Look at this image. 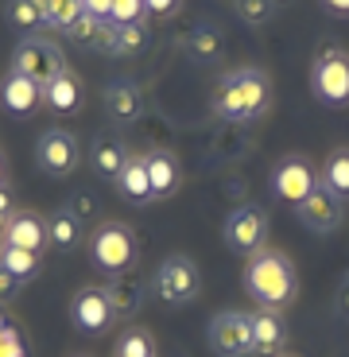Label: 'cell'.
Wrapping results in <instances>:
<instances>
[{"mask_svg": "<svg viewBox=\"0 0 349 357\" xmlns=\"http://www.w3.org/2000/svg\"><path fill=\"white\" fill-rule=\"evenodd\" d=\"M116 357H155V342L144 326H128L116 338Z\"/></svg>", "mask_w": 349, "mask_h": 357, "instance_id": "27", "label": "cell"}, {"mask_svg": "<svg viewBox=\"0 0 349 357\" xmlns=\"http://www.w3.org/2000/svg\"><path fill=\"white\" fill-rule=\"evenodd\" d=\"M31 4H36V8L43 12V20H47V4H51V0H31Z\"/></svg>", "mask_w": 349, "mask_h": 357, "instance_id": "38", "label": "cell"}, {"mask_svg": "<svg viewBox=\"0 0 349 357\" xmlns=\"http://www.w3.org/2000/svg\"><path fill=\"white\" fill-rule=\"evenodd\" d=\"M144 47H148L144 24H113V47H109V54H140Z\"/></svg>", "mask_w": 349, "mask_h": 357, "instance_id": "26", "label": "cell"}, {"mask_svg": "<svg viewBox=\"0 0 349 357\" xmlns=\"http://www.w3.org/2000/svg\"><path fill=\"white\" fill-rule=\"evenodd\" d=\"M16 287H20V280L12 276L4 264H0V299H12V295H16Z\"/></svg>", "mask_w": 349, "mask_h": 357, "instance_id": "35", "label": "cell"}, {"mask_svg": "<svg viewBox=\"0 0 349 357\" xmlns=\"http://www.w3.org/2000/svg\"><path fill=\"white\" fill-rule=\"evenodd\" d=\"M8 218H12V214H4V210H0V233L8 229Z\"/></svg>", "mask_w": 349, "mask_h": 357, "instance_id": "39", "label": "cell"}, {"mask_svg": "<svg viewBox=\"0 0 349 357\" xmlns=\"http://www.w3.org/2000/svg\"><path fill=\"white\" fill-rule=\"evenodd\" d=\"M12 70L27 74L31 82H39V86H47V82L54 78V74H63L66 63H63V51L51 43V39H24V43L12 51Z\"/></svg>", "mask_w": 349, "mask_h": 357, "instance_id": "7", "label": "cell"}, {"mask_svg": "<svg viewBox=\"0 0 349 357\" xmlns=\"http://www.w3.org/2000/svg\"><path fill=\"white\" fill-rule=\"evenodd\" d=\"M0 183H4V155H0Z\"/></svg>", "mask_w": 349, "mask_h": 357, "instance_id": "40", "label": "cell"}, {"mask_svg": "<svg viewBox=\"0 0 349 357\" xmlns=\"http://www.w3.org/2000/svg\"><path fill=\"white\" fill-rule=\"evenodd\" d=\"M47 237H51L54 249H74L82 241V218L74 210H59V214L47 222Z\"/></svg>", "mask_w": 349, "mask_h": 357, "instance_id": "24", "label": "cell"}, {"mask_svg": "<svg viewBox=\"0 0 349 357\" xmlns=\"http://www.w3.org/2000/svg\"><path fill=\"white\" fill-rule=\"evenodd\" d=\"M318 187V175H314V167L303 160V155H287V160L276 163V171H272V190H276L279 198H287V202H303L311 190Z\"/></svg>", "mask_w": 349, "mask_h": 357, "instance_id": "10", "label": "cell"}, {"mask_svg": "<svg viewBox=\"0 0 349 357\" xmlns=\"http://www.w3.org/2000/svg\"><path fill=\"white\" fill-rule=\"evenodd\" d=\"M210 346L217 357H252V314L249 311H222L210 319Z\"/></svg>", "mask_w": 349, "mask_h": 357, "instance_id": "6", "label": "cell"}, {"mask_svg": "<svg viewBox=\"0 0 349 357\" xmlns=\"http://www.w3.org/2000/svg\"><path fill=\"white\" fill-rule=\"evenodd\" d=\"M276 357H299V354H287V349H284V354H276Z\"/></svg>", "mask_w": 349, "mask_h": 357, "instance_id": "41", "label": "cell"}, {"mask_svg": "<svg viewBox=\"0 0 349 357\" xmlns=\"http://www.w3.org/2000/svg\"><path fill=\"white\" fill-rule=\"evenodd\" d=\"M4 245L39 252L43 245H51V237H47V222H43V218H36V214H27V210H12L8 229H4Z\"/></svg>", "mask_w": 349, "mask_h": 357, "instance_id": "14", "label": "cell"}, {"mask_svg": "<svg viewBox=\"0 0 349 357\" xmlns=\"http://www.w3.org/2000/svg\"><path fill=\"white\" fill-rule=\"evenodd\" d=\"M82 16V0H51V4H47V24L51 27H70L74 20Z\"/></svg>", "mask_w": 349, "mask_h": 357, "instance_id": "30", "label": "cell"}, {"mask_svg": "<svg viewBox=\"0 0 349 357\" xmlns=\"http://www.w3.org/2000/svg\"><path fill=\"white\" fill-rule=\"evenodd\" d=\"M152 287H155V295H160L163 303L183 307V303H190V299L198 295L202 280H198L194 260H190V257H183V252H175V257H167L160 268H155Z\"/></svg>", "mask_w": 349, "mask_h": 357, "instance_id": "5", "label": "cell"}, {"mask_svg": "<svg viewBox=\"0 0 349 357\" xmlns=\"http://www.w3.org/2000/svg\"><path fill=\"white\" fill-rule=\"evenodd\" d=\"M144 163H148V178H152L155 198H167V195L179 190L183 167H179V160H175L171 152H152V155H144Z\"/></svg>", "mask_w": 349, "mask_h": 357, "instance_id": "21", "label": "cell"}, {"mask_svg": "<svg viewBox=\"0 0 349 357\" xmlns=\"http://www.w3.org/2000/svg\"><path fill=\"white\" fill-rule=\"evenodd\" d=\"M183 0H144V8H148V16H175L179 12Z\"/></svg>", "mask_w": 349, "mask_h": 357, "instance_id": "34", "label": "cell"}, {"mask_svg": "<svg viewBox=\"0 0 349 357\" xmlns=\"http://www.w3.org/2000/svg\"><path fill=\"white\" fill-rule=\"evenodd\" d=\"M70 319L82 334H101L109 322H113V307H109L105 291H101V287L78 291V299H74V307H70Z\"/></svg>", "mask_w": 349, "mask_h": 357, "instance_id": "13", "label": "cell"}, {"mask_svg": "<svg viewBox=\"0 0 349 357\" xmlns=\"http://www.w3.org/2000/svg\"><path fill=\"white\" fill-rule=\"evenodd\" d=\"M43 101H47V109H54V113H78L82 109V82L74 78L70 70H63V74H54L51 82L43 86Z\"/></svg>", "mask_w": 349, "mask_h": 357, "instance_id": "19", "label": "cell"}, {"mask_svg": "<svg viewBox=\"0 0 349 357\" xmlns=\"http://www.w3.org/2000/svg\"><path fill=\"white\" fill-rule=\"evenodd\" d=\"M105 113L113 116V121H121V125L140 121L144 116V89L136 86V82H128V78L113 82V86L105 89Z\"/></svg>", "mask_w": 349, "mask_h": 357, "instance_id": "15", "label": "cell"}, {"mask_svg": "<svg viewBox=\"0 0 349 357\" xmlns=\"http://www.w3.org/2000/svg\"><path fill=\"white\" fill-rule=\"evenodd\" d=\"M0 264L8 268L16 280H31L39 272V252L16 249V245H0Z\"/></svg>", "mask_w": 349, "mask_h": 357, "instance_id": "25", "label": "cell"}, {"mask_svg": "<svg viewBox=\"0 0 349 357\" xmlns=\"http://www.w3.org/2000/svg\"><path fill=\"white\" fill-rule=\"evenodd\" d=\"M8 20H12L16 27H27V31H31V27H43V24H47L43 12H39L31 0H8Z\"/></svg>", "mask_w": 349, "mask_h": 357, "instance_id": "31", "label": "cell"}, {"mask_svg": "<svg viewBox=\"0 0 349 357\" xmlns=\"http://www.w3.org/2000/svg\"><path fill=\"white\" fill-rule=\"evenodd\" d=\"M0 210H4V214H12V202H8V195H4V190H0Z\"/></svg>", "mask_w": 349, "mask_h": 357, "instance_id": "37", "label": "cell"}, {"mask_svg": "<svg viewBox=\"0 0 349 357\" xmlns=\"http://www.w3.org/2000/svg\"><path fill=\"white\" fill-rule=\"evenodd\" d=\"M190 54H194L198 63H210V59H217V54H222V36H217L214 27L210 24H202V27H194V31H190Z\"/></svg>", "mask_w": 349, "mask_h": 357, "instance_id": "29", "label": "cell"}, {"mask_svg": "<svg viewBox=\"0 0 349 357\" xmlns=\"http://www.w3.org/2000/svg\"><path fill=\"white\" fill-rule=\"evenodd\" d=\"M66 36H70V43L86 47V51H105L109 54V47H113V24H109V20H93V16L82 12V16L66 27Z\"/></svg>", "mask_w": 349, "mask_h": 357, "instance_id": "20", "label": "cell"}, {"mask_svg": "<svg viewBox=\"0 0 349 357\" xmlns=\"http://www.w3.org/2000/svg\"><path fill=\"white\" fill-rule=\"evenodd\" d=\"M116 190H121L132 206L155 202V190H152V178H148V163H144V155H132V160L125 163V171L116 175Z\"/></svg>", "mask_w": 349, "mask_h": 357, "instance_id": "16", "label": "cell"}, {"mask_svg": "<svg viewBox=\"0 0 349 357\" xmlns=\"http://www.w3.org/2000/svg\"><path fill=\"white\" fill-rule=\"evenodd\" d=\"M90 257H93V264H98L101 272H109V276L128 272L132 260H136L132 229L121 225V222H105L101 229H93V237H90Z\"/></svg>", "mask_w": 349, "mask_h": 357, "instance_id": "4", "label": "cell"}, {"mask_svg": "<svg viewBox=\"0 0 349 357\" xmlns=\"http://www.w3.org/2000/svg\"><path fill=\"white\" fill-rule=\"evenodd\" d=\"M82 12L93 20H109L113 16V0H82Z\"/></svg>", "mask_w": 349, "mask_h": 357, "instance_id": "33", "label": "cell"}, {"mask_svg": "<svg viewBox=\"0 0 349 357\" xmlns=\"http://www.w3.org/2000/svg\"><path fill=\"white\" fill-rule=\"evenodd\" d=\"M299 210V222L307 225V229H314V233H330V229H338L341 225V214H346V202H341L334 190H326L323 183L311 190V195L303 198V202L295 206Z\"/></svg>", "mask_w": 349, "mask_h": 357, "instance_id": "11", "label": "cell"}, {"mask_svg": "<svg viewBox=\"0 0 349 357\" xmlns=\"http://www.w3.org/2000/svg\"><path fill=\"white\" fill-rule=\"evenodd\" d=\"M36 163L43 167V175L51 178H66L78 167V140L66 128H47L36 144Z\"/></svg>", "mask_w": 349, "mask_h": 357, "instance_id": "8", "label": "cell"}, {"mask_svg": "<svg viewBox=\"0 0 349 357\" xmlns=\"http://www.w3.org/2000/svg\"><path fill=\"white\" fill-rule=\"evenodd\" d=\"M311 93L326 105H349V54L341 47H323L311 63Z\"/></svg>", "mask_w": 349, "mask_h": 357, "instance_id": "3", "label": "cell"}, {"mask_svg": "<svg viewBox=\"0 0 349 357\" xmlns=\"http://www.w3.org/2000/svg\"><path fill=\"white\" fill-rule=\"evenodd\" d=\"M326 190H334V195L346 202L349 198V148H338V152L326 155L323 163V178H318Z\"/></svg>", "mask_w": 349, "mask_h": 357, "instance_id": "23", "label": "cell"}, {"mask_svg": "<svg viewBox=\"0 0 349 357\" xmlns=\"http://www.w3.org/2000/svg\"><path fill=\"white\" fill-rule=\"evenodd\" d=\"M233 12L249 27H268L276 16V0H233Z\"/></svg>", "mask_w": 349, "mask_h": 357, "instance_id": "28", "label": "cell"}, {"mask_svg": "<svg viewBox=\"0 0 349 357\" xmlns=\"http://www.w3.org/2000/svg\"><path fill=\"white\" fill-rule=\"evenodd\" d=\"M323 4L334 12V16H349V0H323Z\"/></svg>", "mask_w": 349, "mask_h": 357, "instance_id": "36", "label": "cell"}, {"mask_svg": "<svg viewBox=\"0 0 349 357\" xmlns=\"http://www.w3.org/2000/svg\"><path fill=\"white\" fill-rule=\"evenodd\" d=\"M39 101H43V86H39V82H31L20 70L4 74V82H0V105H4L8 116H20V121H24V116H31L39 109Z\"/></svg>", "mask_w": 349, "mask_h": 357, "instance_id": "12", "label": "cell"}, {"mask_svg": "<svg viewBox=\"0 0 349 357\" xmlns=\"http://www.w3.org/2000/svg\"><path fill=\"white\" fill-rule=\"evenodd\" d=\"M90 155H93V171H98V175H105V178H113V183H116V175L125 171V163L132 160L125 144L116 140V136H109V132L93 136V148H90Z\"/></svg>", "mask_w": 349, "mask_h": 357, "instance_id": "18", "label": "cell"}, {"mask_svg": "<svg viewBox=\"0 0 349 357\" xmlns=\"http://www.w3.org/2000/svg\"><path fill=\"white\" fill-rule=\"evenodd\" d=\"M264 237H268V214L256 210V206H237L225 218V241H229V249L252 257V252L264 249Z\"/></svg>", "mask_w": 349, "mask_h": 357, "instance_id": "9", "label": "cell"}, {"mask_svg": "<svg viewBox=\"0 0 349 357\" xmlns=\"http://www.w3.org/2000/svg\"><path fill=\"white\" fill-rule=\"evenodd\" d=\"M252 342H256V354L264 357H276L284 354V342H287V331H284V319L276 311H252Z\"/></svg>", "mask_w": 349, "mask_h": 357, "instance_id": "17", "label": "cell"}, {"mask_svg": "<svg viewBox=\"0 0 349 357\" xmlns=\"http://www.w3.org/2000/svg\"><path fill=\"white\" fill-rule=\"evenodd\" d=\"M210 105H214V113L222 116V121H229V125H249V121H256V116L268 113V105H272L268 74L256 70V66H245V70L225 74V78L217 82Z\"/></svg>", "mask_w": 349, "mask_h": 357, "instance_id": "1", "label": "cell"}, {"mask_svg": "<svg viewBox=\"0 0 349 357\" xmlns=\"http://www.w3.org/2000/svg\"><path fill=\"white\" fill-rule=\"evenodd\" d=\"M245 291H249L264 311H279V307L295 303V295H299L295 264L276 249L252 252L249 264H245Z\"/></svg>", "mask_w": 349, "mask_h": 357, "instance_id": "2", "label": "cell"}, {"mask_svg": "<svg viewBox=\"0 0 349 357\" xmlns=\"http://www.w3.org/2000/svg\"><path fill=\"white\" fill-rule=\"evenodd\" d=\"M148 8H144V0H113V16L109 24H144Z\"/></svg>", "mask_w": 349, "mask_h": 357, "instance_id": "32", "label": "cell"}, {"mask_svg": "<svg viewBox=\"0 0 349 357\" xmlns=\"http://www.w3.org/2000/svg\"><path fill=\"white\" fill-rule=\"evenodd\" d=\"M105 299H109V307H113V314H132L136 307L144 303V284H140V276H128V272H121V276H113L105 287Z\"/></svg>", "mask_w": 349, "mask_h": 357, "instance_id": "22", "label": "cell"}]
</instances>
